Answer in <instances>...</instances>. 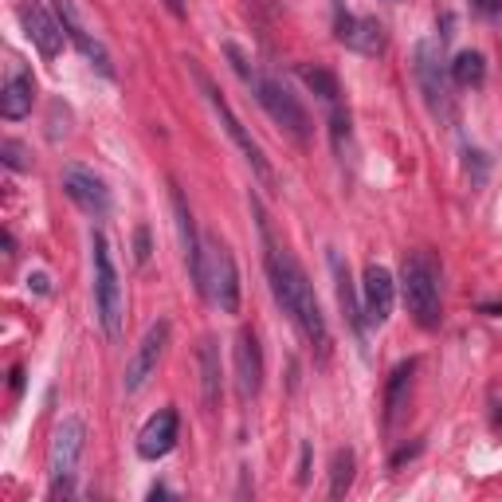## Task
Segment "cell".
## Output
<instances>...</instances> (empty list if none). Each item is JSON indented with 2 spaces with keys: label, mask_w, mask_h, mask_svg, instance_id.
Masks as SVG:
<instances>
[{
  "label": "cell",
  "mask_w": 502,
  "mask_h": 502,
  "mask_svg": "<svg viewBox=\"0 0 502 502\" xmlns=\"http://www.w3.org/2000/svg\"><path fill=\"white\" fill-rule=\"evenodd\" d=\"M32 102H36V79L28 75L24 67H13L4 90H0V115L8 122H20V118L32 115Z\"/></svg>",
  "instance_id": "e0dca14e"
},
{
  "label": "cell",
  "mask_w": 502,
  "mask_h": 502,
  "mask_svg": "<svg viewBox=\"0 0 502 502\" xmlns=\"http://www.w3.org/2000/svg\"><path fill=\"white\" fill-rule=\"evenodd\" d=\"M487 311H495V314H502V306H487Z\"/></svg>",
  "instance_id": "d6a6232c"
},
{
  "label": "cell",
  "mask_w": 502,
  "mask_h": 502,
  "mask_svg": "<svg viewBox=\"0 0 502 502\" xmlns=\"http://www.w3.org/2000/svg\"><path fill=\"white\" fill-rule=\"evenodd\" d=\"M334 36L362 55H381L385 51V28L373 16H353L342 0H334Z\"/></svg>",
  "instance_id": "7c38bea8"
},
{
  "label": "cell",
  "mask_w": 502,
  "mask_h": 502,
  "mask_svg": "<svg viewBox=\"0 0 502 502\" xmlns=\"http://www.w3.org/2000/svg\"><path fill=\"white\" fill-rule=\"evenodd\" d=\"M444 59H439V47L432 39L416 44V83H420V95H424L428 110L436 118H452L455 115V102H452V90H447V75H444Z\"/></svg>",
  "instance_id": "ba28073f"
},
{
  "label": "cell",
  "mask_w": 502,
  "mask_h": 502,
  "mask_svg": "<svg viewBox=\"0 0 502 502\" xmlns=\"http://www.w3.org/2000/svg\"><path fill=\"white\" fill-rule=\"evenodd\" d=\"M177 436H181L177 408H161V413L149 416L146 428L138 432V455L141 459H166L173 447H177Z\"/></svg>",
  "instance_id": "2e32d148"
},
{
  "label": "cell",
  "mask_w": 502,
  "mask_h": 502,
  "mask_svg": "<svg viewBox=\"0 0 502 502\" xmlns=\"http://www.w3.org/2000/svg\"><path fill=\"white\" fill-rule=\"evenodd\" d=\"M413 373H416V362H401L388 377V388H385V420L396 424L408 404V385H413Z\"/></svg>",
  "instance_id": "44dd1931"
},
{
  "label": "cell",
  "mask_w": 502,
  "mask_h": 502,
  "mask_svg": "<svg viewBox=\"0 0 502 502\" xmlns=\"http://www.w3.org/2000/svg\"><path fill=\"white\" fill-rule=\"evenodd\" d=\"M232 365H235V393H240V401H255L263 388V350H260L255 330H240L235 350H232Z\"/></svg>",
  "instance_id": "5bb4252c"
},
{
  "label": "cell",
  "mask_w": 502,
  "mask_h": 502,
  "mask_svg": "<svg viewBox=\"0 0 502 502\" xmlns=\"http://www.w3.org/2000/svg\"><path fill=\"white\" fill-rule=\"evenodd\" d=\"M471 8H475V13H483V16H495L502 8V0H471Z\"/></svg>",
  "instance_id": "f546056e"
},
{
  "label": "cell",
  "mask_w": 502,
  "mask_h": 502,
  "mask_svg": "<svg viewBox=\"0 0 502 502\" xmlns=\"http://www.w3.org/2000/svg\"><path fill=\"white\" fill-rule=\"evenodd\" d=\"M64 192L79 208L87 212L90 220H106L110 217V189L102 184V177H95L83 166H67L64 169Z\"/></svg>",
  "instance_id": "4fadbf2b"
},
{
  "label": "cell",
  "mask_w": 502,
  "mask_h": 502,
  "mask_svg": "<svg viewBox=\"0 0 502 502\" xmlns=\"http://www.w3.org/2000/svg\"><path fill=\"white\" fill-rule=\"evenodd\" d=\"M134 263L138 268H146L149 263V228L146 224H138V232H134Z\"/></svg>",
  "instance_id": "83f0119b"
},
{
  "label": "cell",
  "mask_w": 502,
  "mask_h": 502,
  "mask_svg": "<svg viewBox=\"0 0 502 502\" xmlns=\"http://www.w3.org/2000/svg\"><path fill=\"white\" fill-rule=\"evenodd\" d=\"M0 157H4V166L16 169V173L32 169V161L24 157V146H20V141H4V146H0Z\"/></svg>",
  "instance_id": "484cf974"
},
{
  "label": "cell",
  "mask_w": 502,
  "mask_h": 502,
  "mask_svg": "<svg viewBox=\"0 0 502 502\" xmlns=\"http://www.w3.org/2000/svg\"><path fill=\"white\" fill-rule=\"evenodd\" d=\"M401 291H404V306L416 319V326L436 330L444 319V306H439V263L428 251H413L401 268Z\"/></svg>",
  "instance_id": "7a4b0ae2"
},
{
  "label": "cell",
  "mask_w": 502,
  "mask_h": 502,
  "mask_svg": "<svg viewBox=\"0 0 502 502\" xmlns=\"http://www.w3.org/2000/svg\"><path fill=\"white\" fill-rule=\"evenodd\" d=\"M294 75H299L302 83L326 102V106H337V98H342V87H337V75H334V71H326V67H319V64H314V67H311V64H299V67H294Z\"/></svg>",
  "instance_id": "7402d4cb"
},
{
  "label": "cell",
  "mask_w": 502,
  "mask_h": 502,
  "mask_svg": "<svg viewBox=\"0 0 502 502\" xmlns=\"http://www.w3.org/2000/svg\"><path fill=\"white\" fill-rule=\"evenodd\" d=\"M90 251H95V311H98L102 334H106L110 342H118L126 302H122V283H118L115 255H110V243H106V235L102 232L90 235Z\"/></svg>",
  "instance_id": "5b68a950"
},
{
  "label": "cell",
  "mask_w": 502,
  "mask_h": 502,
  "mask_svg": "<svg viewBox=\"0 0 502 502\" xmlns=\"http://www.w3.org/2000/svg\"><path fill=\"white\" fill-rule=\"evenodd\" d=\"M498 428H502V408H498Z\"/></svg>",
  "instance_id": "836d02e7"
},
{
  "label": "cell",
  "mask_w": 502,
  "mask_h": 502,
  "mask_svg": "<svg viewBox=\"0 0 502 502\" xmlns=\"http://www.w3.org/2000/svg\"><path fill=\"white\" fill-rule=\"evenodd\" d=\"M388 4H401V0H388Z\"/></svg>",
  "instance_id": "e575fe53"
},
{
  "label": "cell",
  "mask_w": 502,
  "mask_h": 502,
  "mask_svg": "<svg viewBox=\"0 0 502 502\" xmlns=\"http://www.w3.org/2000/svg\"><path fill=\"white\" fill-rule=\"evenodd\" d=\"M330 134H334V146L342 149L345 138H350V115L342 106H330Z\"/></svg>",
  "instance_id": "4316f807"
},
{
  "label": "cell",
  "mask_w": 502,
  "mask_h": 502,
  "mask_svg": "<svg viewBox=\"0 0 502 502\" xmlns=\"http://www.w3.org/2000/svg\"><path fill=\"white\" fill-rule=\"evenodd\" d=\"M393 302H396V283L381 263H369L365 283H362V311L369 326H385L393 319Z\"/></svg>",
  "instance_id": "9a60e30c"
},
{
  "label": "cell",
  "mask_w": 502,
  "mask_h": 502,
  "mask_svg": "<svg viewBox=\"0 0 502 502\" xmlns=\"http://www.w3.org/2000/svg\"><path fill=\"white\" fill-rule=\"evenodd\" d=\"M16 16H20V28H24V36L32 39V47H36L44 59H55L59 51H64L67 28H64V20H59V16L44 4V0H24Z\"/></svg>",
  "instance_id": "8fae6325"
},
{
  "label": "cell",
  "mask_w": 502,
  "mask_h": 502,
  "mask_svg": "<svg viewBox=\"0 0 502 502\" xmlns=\"http://www.w3.org/2000/svg\"><path fill=\"white\" fill-rule=\"evenodd\" d=\"M204 299L217 302L224 314H240V268H235V255L220 235H204Z\"/></svg>",
  "instance_id": "8992f818"
},
{
  "label": "cell",
  "mask_w": 502,
  "mask_h": 502,
  "mask_svg": "<svg viewBox=\"0 0 502 502\" xmlns=\"http://www.w3.org/2000/svg\"><path fill=\"white\" fill-rule=\"evenodd\" d=\"M169 204H173V217H177V235H181V255H184V268H189L192 286L200 291L204 299V235L197 232V220H192V208L184 200L181 184L169 177Z\"/></svg>",
  "instance_id": "9c48e42d"
},
{
  "label": "cell",
  "mask_w": 502,
  "mask_h": 502,
  "mask_svg": "<svg viewBox=\"0 0 502 502\" xmlns=\"http://www.w3.org/2000/svg\"><path fill=\"white\" fill-rule=\"evenodd\" d=\"M169 330H173L169 319H157L146 334H141L138 350H134V357H130V365H126V377H122V388H126L130 396L141 393L149 377L157 373V362H161V353H166V345H169Z\"/></svg>",
  "instance_id": "30bf717a"
},
{
  "label": "cell",
  "mask_w": 502,
  "mask_h": 502,
  "mask_svg": "<svg viewBox=\"0 0 502 502\" xmlns=\"http://www.w3.org/2000/svg\"><path fill=\"white\" fill-rule=\"evenodd\" d=\"M299 483L302 487L311 483V444H302V455H299Z\"/></svg>",
  "instance_id": "f1b7e54d"
},
{
  "label": "cell",
  "mask_w": 502,
  "mask_h": 502,
  "mask_svg": "<svg viewBox=\"0 0 502 502\" xmlns=\"http://www.w3.org/2000/svg\"><path fill=\"white\" fill-rule=\"evenodd\" d=\"M161 4H166V8H169V13L177 16V20H184V13H189V8H184V0H161Z\"/></svg>",
  "instance_id": "4dcf8cb0"
},
{
  "label": "cell",
  "mask_w": 502,
  "mask_h": 502,
  "mask_svg": "<svg viewBox=\"0 0 502 502\" xmlns=\"http://www.w3.org/2000/svg\"><path fill=\"white\" fill-rule=\"evenodd\" d=\"M197 365H200V401H204V413H217V404H220V342L212 334L200 337Z\"/></svg>",
  "instance_id": "ac0fdd59"
},
{
  "label": "cell",
  "mask_w": 502,
  "mask_h": 502,
  "mask_svg": "<svg viewBox=\"0 0 502 502\" xmlns=\"http://www.w3.org/2000/svg\"><path fill=\"white\" fill-rule=\"evenodd\" d=\"M59 16H64L67 39H75V47L90 59V67H98L106 79H115V64H110V51L102 47L98 39H90V36L83 32V24H79V16H75V8H71V0H59Z\"/></svg>",
  "instance_id": "ffe728a7"
},
{
  "label": "cell",
  "mask_w": 502,
  "mask_h": 502,
  "mask_svg": "<svg viewBox=\"0 0 502 502\" xmlns=\"http://www.w3.org/2000/svg\"><path fill=\"white\" fill-rule=\"evenodd\" d=\"M87 447V424L79 416H64L55 424L47 447V479H51V498H71L75 495V475H79V459Z\"/></svg>",
  "instance_id": "277c9868"
},
{
  "label": "cell",
  "mask_w": 502,
  "mask_h": 502,
  "mask_svg": "<svg viewBox=\"0 0 502 502\" xmlns=\"http://www.w3.org/2000/svg\"><path fill=\"white\" fill-rule=\"evenodd\" d=\"M255 98H260V106L271 115L275 126H283L286 134L299 141V146L311 138V115H306L299 95H291V87H286L283 79L260 75V83H255Z\"/></svg>",
  "instance_id": "52a82bcc"
},
{
  "label": "cell",
  "mask_w": 502,
  "mask_h": 502,
  "mask_svg": "<svg viewBox=\"0 0 502 502\" xmlns=\"http://www.w3.org/2000/svg\"><path fill=\"white\" fill-rule=\"evenodd\" d=\"M330 275H334V294H337V306H342L345 322H350V330L362 337L365 334V311L362 302H357V291H353V279H350V268H345V260L337 251H330Z\"/></svg>",
  "instance_id": "d6986e66"
},
{
  "label": "cell",
  "mask_w": 502,
  "mask_h": 502,
  "mask_svg": "<svg viewBox=\"0 0 502 502\" xmlns=\"http://www.w3.org/2000/svg\"><path fill=\"white\" fill-rule=\"evenodd\" d=\"M224 55H228V64H232V71H235V75H240L243 83H248V87L255 90V83H260V71L251 67V59L243 55V51L235 47V44H224Z\"/></svg>",
  "instance_id": "d4e9b609"
},
{
  "label": "cell",
  "mask_w": 502,
  "mask_h": 502,
  "mask_svg": "<svg viewBox=\"0 0 502 502\" xmlns=\"http://www.w3.org/2000/svg\"><path fill=\"white\" fill-rule=\"evenodd\" d=\"M487 79V64L479 51H459L452 59V83L455 87H479Z\"/></svg>",
  "instance_id": "cb8c5ba5"
},
{
  "label": "cell",
  "mask_w": 502,
  "mask_h": 502,
  "mask_svg": "<svg viewBox=\"0 0 502 502\" xmlns=\"http://www.w3.org/2000/svg\"><path fill=\"white\" fill-rule=\"evenodd\" d=\"M189 71H192V79H197V83H200L204 98H208V106H212V115L220 118V126L228 130V138L235 141V149H240V153H243V161H248V166H251V173L263 181V189H268V192H275V169H271V161L263 157L260 141H255V138L248 134V126H243V122L235 118V110L228 106V98H224V95H220V87L212 83L208 75H204V67L197 64V59H189Z\"/></svg>",
  "instance_id": "3957f363"
},
{
  "label": "cell",
  "mask_w": 502,
  "mask_h": 502,
  "mask_svg": "<svg viewBox=\"0 0 502 502\" xmlns=\"http://www.w3.org/2000/svg\"><path fill=\"white\" fill-rule=\"evenodd\" d=\"M251 212H255V220H260L263 268H268V283H271L275 302H279L283 311L291 314L294 326L302 330V337L314 345V353L326 362V353H330V330H326V314H322V306H319V294H314V286H311V279H306V271L299 268V260H294V255L286 251L283 243H275L271 220L263 217L260 200H251Z\"/></svg>",
  "instance_id": "6da1fadb"
},
{
  "label": "cell",
  "mask_w": 502,
  "mask_h": 502,
  "mask_svg": "<svg viewBox=\"0 0 502 502\" xmlns=\"http://www.w3.org/2000/svg\"><path fill=\"white\" fill-rule=\"evenodd\" d=\"M28 283H32L39 294H47V275H32V279H28Z\"/></svg>",
  "instance_id": "1f68e13d"
},
{
  "label": "cell",
  "mask_w": 502,
  "mask_h": 502,
  "mask_svg": "<svg viewBox=\"0 0 502 502\" xmlns=\"http://www.w3.org/2000/svg\"><path fill=\"white\" fill-rule=\"evenodd\" d=\"M353 471H357V459L350 447H337L330 455V498H345L353 487Z\"/></svg>",
  "instance_id": "603a6c76"
}]
</instances>
